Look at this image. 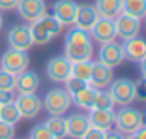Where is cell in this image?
Segmentation results:
<instances>
[{
    "label": "cell",
    "instance_id": "8fae6325",
    "mask_svg": "<svg viewBox=\"0 0 146 139\" xmlns=\"http://www.w3.org/2000/svg\"><path fill=\"white\" fill-rule=\"evenodd\" d=\"M114 28H116V36L120 39H124V41L125 39H131V38L141 34V19L120 13L114 19Z\"/></svg>",
    "mask_w": 146,
    "mask_h": 139
},
{
    "label": "cell",
    "instance_id": "7bdbcfd3",
    "mask_svg": "<svg viewBox=\"0 0 146 139\" xmlns=\"http://www.w3.org/2000/svg\"><path fill=\"white\" fill-rule=\"evenodd\" d=\"M144 19H146V17H144Z\"/></svg>",
    "mask_w": 146,
    "mask_h": 139
},
{
    "label": "cell",
    "instance_id": "ffe728a7",
    "mask_svg": "<svg viewBox=\"0 0 146 139\" xmlns=\"http://www.w3.org/2000/svg\"><path fill=\"white\" fill-rule=\"evenodd\" d=\"M94 8H96L99 17L112 19V21H114L122 13V0H96Z\"/></svg>",
    "mask_w": 146,
    "mask_h": 139
},
{
    "label": "cell",
    "instance_id": "d6a6232c",
    "mask_svg": "<svg viewBox=\"0 0 146 139\" xmlns=\"http://www.w3.org/2000/svg\"><path fill=\"white\" fill-rule=\"evenodd\" d=\"M135 96L139 100L146 102V77H142V75L139 81H135Z\"/></svg>",
    "mask_w": 146,
    "mask_h": 139
},
{
    "label": "cell",
    "instance_id": "5bb4252c",
    "mask_svg": "<svg viewBox=\"0 0 146 139\" xmlns=\"http://www.w3.org/2000/svg\"><path fill=\"white\" fill-rule=\"evenodd\" d=\"M77 2L73 0H56L52 4V15L64 26H73L75 21V13H77Z\"/></svg>",
    "mask_w": 146,
    "mask_h": 139
},
{
    "label": "cell",
    "instance_id": "1f68e13d",
    "mask_svg": "<svg viewBox=\"0 0 146 139\" xmlns=\"http://www.w3.org/2000/svg\"><path fill=\"white\" fill-rule=\"evenodd\" d=\"M0 139H15V124L0 120Z\"/></svg>",
    "mask_w": 146,
    "mask_h": 139
},
{
    "label": "cell",
    "instance_id": "7c38bea8",
    "mask_svg": "<svg viewBox=\"0 0 146 139\" xmlns=\"http://www.w3.org/2000/svg\"><path fill=\"white\" fill-rule=\"evenodd\" d=\"M8 45L19 51H30L34 41L30 36V28L25 25H15L8 30Z\"/></svg>",
    "mask_w": 146,
    "mask_h": 139
},
{
    "label": "cell",
    "instance_id": "9c48e42d",
    "mask_svg": "<svg viewBox=\"0 0 146 139\" xmlns=\"http://www.w3.org/2000/svg\"><path fill=\"white\" fill-rule=\"evenodd\" d=\"M15 105H17L21 118H36L43 109L41 98H38L36 94H19L15 96Z\"/></svg>",
    "mask_w": 146,
    "mask_h": 139
},
{
    "label": "cell",
    "instance_id": "f1b7e54d",
    "mask_svg": "<svg viewBox=\"0 0 146 139\" xmlns=\"http://www.w3.org/2000/svg\"><path fill=\"white\" fill-rule=\"evenodd\" d=\"M15 81H17V75L0 68V90H15Z\"/></svg>",
    "mask_w": 146,
    "mask_h": 139
},
{
    "label": "cell",
    "instance_id": "52a82bcc",
    "mask_svg": "<svg viewBox=\"0 0 146 139\" xmlns=\"http://www.w3.org/2000/svg\"><path fill=\"white\" fill-rule=\"evenodd\" d=\"M45 72L52 83H66V79L71 77V60H68L64 55L52 57L45 66Z\"/></svg>",
    "mask_w": 146,
    "mask_h": 139
},
{
    "label": "cell",
    "instance_id": "83f0119b",
    "mask_svg": "<svg viewBox=\"0 0 146 139\" xmlns=\"http://www.w3.org/2000/svg\"><path fill=\"white\" fill-rule=\"evenodd\" d=\"M39 23H41L45 28L49 30V34L52 36V38H56V36H60V32H62V28H64V25H62L58 19L54 17V15H49V13H45L41 19H38Z\"/></svg>",
    "mask_w": 146,
    "mask_h": 139
},
{
    "label": "cell",
    "instance_id": "4316f807",
    "mask_svg": "<svg viewBox=\"0 0 146 139\" xmlns=\"http://www.w3.org/2000/svg\"><path fill=\"white\" fill-rule=\"evenodd\" d=\"M92 109H114V102H112L109 90H98L96 88L94 102H92Z\"/></svg>",
    "mask_w": 146,
    "mask_h": 139
},
{
    "label": "cell",
    "instance_id": "b9f144b4",
    "mask_svg": "<svg viewBox=\"0 0 146 139\" xmlns=\"http://www.w3.org/2000/svg\"><path fill=\"white\" fill-rule=\"evenodd\" d=\"M142 117H144V124H146V111H144V115H142Z\"/></svg>",
    "mask_w": 146,
    "mask_h": 139
},
{
    "label": "cell",
    "instance_id": "484cf974",
    "mask_svg": "<svg viewBox=\"0 0 146 139\" xmlns=\"http://www.w3.org/2000/svg\"><path fill=\"white\" fill-rule=\"evenodd\" d=\"M0 120L9 122V124H17V122L21 120V113H19L15 102L6 104V105H0Z\"/></svg>",
    "mask_w": 146,
    "mask_h": 139
},
{
    "label": "cell",
    "instance_id": "60d3db41",
    "mask_svg": "<svg viewBox=\"0 0 146 139\" xmlns=\"http://www.w3.org/2000/svg\"><path fill=\"white\" fill-rule=\"evenodd\" d=\"M124 139H135V135H133V134H129V135H125Z\"/></svg>",
    "mask_w": 146,
    "mask_h": 139
},
{
    "label": "cell",
    "instance_id": "277c9868",
    "mask_svg": "<svg viewBox=\"0 0 146 139\" xmlns=\"http://www.w3.org/2000/svg\"><path fill=\"white\" fill-rule=\"evenodd\" d=\"M43 107L49 115H66L71 107V96L66 88H51L43 98Z\"/></svg>",
    "mask_w": 146,
    "mask_h": 139
},
{
    "label": "cell",
    "instance_id": "cb8c5ba5",
    "mask_svg": "<svg viewBox=\"0 0 146 139\" xmlns=\"http://www.w3.org/2000/svg\"><path fill=\"white\" fill-rule=\"evenodd\" d=\"M28 28H30V36H32L34 45H47V43H51V41H52V36L49 34V30L39 21L30 23Z\"/></svg>",
    "mask_w": 146,
    "mask_h": 139
},
{
    "label": "cell",
    "instance_id": "8d00e7d4",
    "mask_svg": "<svg viewBox=\"0 0 146 139\" xmlns=\"http://www.w3.org/2000/svg\"><path fill=\"white\" fill-rule=\"evenodd\" d=\"M124 137H125V135L122 134V132H118V130H112V128H111V130H107V132H105V139H124Z\"/></svg>",
    "mask_w": 146,
    "mask_h": 139
},
{
    "label": "cell",
    "instance_id": "603a6c76",
    "mask_svg": "<svg viewBox=\"0 0 146 139\" xmlns=\"http://www.w3.org/2000/svg\"><path fill=\"white\" fill-rule=\"evenodd\" d=\"M122 13L137 19L146 17V0H122Z\"/></svg>",
    "mask_w": 146,
    "mask_h": 139
},
{
    "label": "cell",
    "instance_id": "d6986e66",
    "mask_svg": "<svg viewBox=\"0 0 146 139\" xmlns=\"http://www.w3.org/2000/svg\"><path fill=\"white\" fill-rule=\"evenodd\" d=\"M66 126H68V137H71V139H82V135L86 134V130L90 128L88 115H81V113L71 115V117L66 118Z\"/></svg>",
    "mask_w": 146,
    "mask_h": 139
},
{
    "label": "cell",
    "instance_id": "30bf717a",
    "mask_svg": "<svg viewBox=\"0 0 146 139\" xmlns=\"http://www.w3.org/2000/svg\"><path fill=\"white\" fill-rule=\"evenodd\" d=\"M114 68H111V66L103 64V62H92V75H90V81H88V85L94 88H98V90H105V88H109V85H111L112 81H114V72H112Z\"/></svg>",
    "mask_w": 146,
    "mask_h": 139
},
{
    "label": "cell",
    "instance_id": "9a60e30c",
    "mask_svg": "<svg viewBox=\"0 0 146 139\" xmlns=\"http://www.w3.org/2000/svg\"><path fill=\"white\" fill-rule=\"evenodd\" d=\"M98 19H99V15H98V11H96V8L92 4H79L73 26H77V28H81V30L88 32Z\"/></svg>",
    "mask_w": 146,
    "mask_h": 139
},
{
    "label": "cell",
    "instance_id": "8992f818",
    "mask_svg": "<svg viewBox=\"0 0 146 139\" xmlns=\"http://www.w3.org/2000/svg\"><path fill=\"white\" fill-rule=\"evenodd\" d=\"M98 60L103 64L111 66V68H118L125 62V53H124V45L118 41H107L101 43L98 51Z\"/></svg>",
    "mask_w": 146,
    "mask_h": 139
},
{
    "label": "cell",
    "instance_id": "74e56055",
    "mask_svg": "<svg viewBox=\"0 0 146 139\" xmlns=\"http://www.w3.org/2000/svg\"><path fill=\"white\" fill-rule=\"evenodd\" d=\"M135 139H146V124H142V126H139L137 130H135Z\"/></svg>",
    "mask_w": 146,
    "mask_h": 139
},
{
    "label": "cell",
    "instance_id": "44dd1931",
    "mask_svg": "<svg viewBox=\"0 0 146 139\" xmlns=\"http://www.w3.org/2000/svg\"><path fill=\"white\" fill-rule=\"evenodd\" d=\"M45 126L49 128V132H51L56 139H66L68 137V126H66L64 115H51V117L45 120Z\"/></svg>",
    "mask_w": 146,
    "mask_h": 139
},
{
    "label": "cell",
    "instance_id": "4fadbf2b",
    "mask_svg": "<svg viewBox=\"0 0 146 139\" xmlns=\"http://www.w3.org/2000/svg\"><path fill=\"white\" fill-rule=\"evenodd\" d=\"M90 38L98 43H107V41H114L116 39V28H114V21L112 19H103L99 17L94 23L90 30H88Z\"/></svg>",
    "mask_w": 146,
    "mask_h": 139
},
{
    "label": "cell",
    "instance_id": "836d02e7",
    "mask_svg": "<svg viewBox=\"0 0 146 139\" xmlns=\"http://www.w3.org/2000/svg\"><path fill=\"white\" fill-rule=\"evenodd\" d=\"M82 139H105V132L99 130V128L90 126L88 130H86V134L82 135Z\"/></svg>",
    "mask_w": 146,
    "mask_h": 139
},
{
    "label": "cell",
    "instance_id": "e575fe53",
    "mask_svg": "<svg viewBox=\"0 0 146 139\" xmlns=\"http://www.w3.org/2000/svg\"><path fill=\"white\" fill-rule=\"evenodd\" d=\"M15 102V90H0V105Z\"/></svg>",
    "mask_w": 146,
    "mask_h": 139
},
{
    "label": "cell",
    "instance_id": "f35d334b",
    "mask_svg": "<svg viewBox=\"0 0 146 139\" xmlns=\"http://www.w3.org/2000/svg\"><path fill=\"white\" fill-rule=\"evenodd\" d=\"M139 64H141V75H142V77H146V57L142 58Z\"/></svg>",
    "mask_w": 146,
    "mask_h": 139
},
{
    "label": "cell",
    "instance_id": "7402d4cb",
    "mask_svg": "<svg viewBox=\"0 0 146 139\" xmlns=\"http://www.w3.org/2000/svg\"><path fill=\"white\" fill-rule=\"evenodd\" d=\"M94 94H96V88L90 87V85H86L84 88L77 90L75 94H71V102L77 105V107L88 109V111H90L92 109V102H94Z\"/></svg>",
    "mask_w": 146,
    "mask_h": 139
},
{
    "label": "cell",
    "instance_id": "f546056e",
    "mask_svg": "<svg viewBox=\"0 0 146 139\" xmlns=\"http://www.w3.org/2000/svg\"><path fill=\"white\" fill-rule=\"evenodd\" d=\"M28 139H56V137L49 132V128L45 126V122H41V124H36L30 130V137Z\"/></svg>",
    "mask_w": 146,
    "mask_h": 139
},
{
    "label": "cell",
    "instance_id": "4dcf8cb0",
    "mask_svg": "<svg viewBox=\"0 0 146 139\" xmlns=\"http://www.w3.org/2000/svg\"><path fill=\"white\" fill-rule=\"evenodd\" d=\"M64 85H66V90L69 92V96H71V94H75L77 90L84 88L86 85H88V81H82V79H77V77H73V75H71V77L66 79Z\"/></svg>",
    "mask_w": 146,
    "mask_h": 139
},
{
    "label": "cell",
    "instance_id": "ba28073f",
    "mask_svg": "<svg viewBox=\"0 0 146 139\" xmlns=\"http://www.w3.org/2000/svg\"><path fill=\"white\" fill-rule=\"evenodd\" d=\"M15 9L23 21L36 23L47 13V4H45V0H19Z\"/></svg>",
    "mask_w": 146,
    "mask_h": 139
},
{
    "label": "cell",
    "instance_id": "2e32d148",
    "mask_svg": "<svg viewBox=\"0 0 146 139\" xmlns=\"http://www.w3.org/2000/svg\"><path fill=\"white\" fill-rule=\"evenodd\" d=\"M41 85V79L36 72H30V70H25L17 75V81H15V90L19 94H36Z\"/></svg>",
    "mask_w": 146,
    "mask_h": 139
},
{
    "label": "cell",
    "instance_id": "5b68a950",
    "mask_svg": "<svg viewBox=\"0 0 146 139\" xmlns=\"http://www.w3.org/2000/svg\"><path fill=\"white\" fill-rule=\"evenodd\" d=\"M30 66V57H28V51H19V49H11L4 51V55L0 57V68L9 72L13 75H19L21 72L28 70Z\"/></svg>",
    "mask_w": 146,
    "mask_h": 139
},
{
    "label": "cell",
    "instance_id": "d590c367",
    "mask_svg": "<svg viewBox=\"0 0 146 139\" xmlns=\"http://www.w3.org/2000/svg\"><path fill=\"white\" fill-rule=\"evenodd\" d=\"M19 4V0H0V11H11Z\"/></svg>",
    "mask_w": 146,
    "mask_h": 139
},
{
    "label": "cell",
    "instance_id": "ab89813d",
    "mask_svg": "<svg viewBox=\"0 0 146 139\" xmlns=\"http://www.w3.org/2000/svg\"><path fill=\"white\" fill-rule=\"evenodd\" d=\"M2 25H4V17H2V11H0V30H2Z\"/></svg>",
    "mask_w": 146,
    "mask_h": 139
},
{
    "label": "cell",
    "instance_id": "7a4b0ae2",
    "mask_svg": "<svg viewBox=\"0 0 146 139\" xmlns=\"http://www.w3.org/2000/svg\"><path fill=\"white\" fill-rule=\"evenodd\" d=\"M142 124H144L142 111H139L133 105H120V109L114 111V126L124 135L135 134V130Z\"/></svg>",
    "mask_w": 146,
    "mask_h": 139
},
{
    "label": "cell",
    "instance_id": "d4e9b609",
    "mask_svg": "<svg viewBox=\"0 0 146 139\" xmlns=\"http://www.w3.org/2000/svg\"><path fill=\"white\" fill-rule=\"evenodd\" d=\"M71 75L82 81H90L92 75V60H77L71 62Z\"/></svg>",
    "mask_w": 146,
    "mask_h": 139
},
{
    "label": "cell",
    "instance_id": "6da1fadb",
    "mask_svg": "<svg viewBox=\"0 0 146 139\" xmlns=\"http://www.w3.org/2000/svg\"><path fill=\"white\" fill-rule=\"evenodd\" d=\"M64 57L71 62L77 60H92L94 57V43L86 30L77 26L69 28L64 39Z\"/></svg>",
    "mask_w": 146,
    "mask_h": 139
},
{
    "label": "cell",
    "instance_id": "ac0fdd59",
    "mask_svg": "<svg viewBox=\"0 0 146 139\" xmlns=\"http://www.w3.org/2000/svg\"><path fill=\"white\" fill-rule=\"evenodd\" d=\"M124 53H125V60L131 62H141L146 57V39L141 36H135L131 39H125L124 43Z\"/></svg>",
    "mask_w": 146,
    "mask_h": 139
},
{
    "label": "cell",
    "instance_id": "e0dca14e",
    "mask_svg": "<svg viewBox=\"0 0 146 139\" xmlns=\"http://www.w3.org/2000/svg\"><path fill=\"white\" fill-rule=\"evenodd\" d=\"M88 122H90V126L99 128L103 132L111 130L114 126V109H90Z\"/></svg>",
    "mask_w": 146,
    "mask_h": 139
},
{
    "label": "cell",
    "instance_id": "3957f363",
    "mask_svg": "<svg viewBox=\"0 0 146 139\" xmlns=\"http://www.w3.org/2000/svg\"><path fill=\"white\" fill-rule=\"evenodd\" d=\"M109 94H111L114 105H131L137 96H135V81L127 77H120L109 85Z\"/></svg>",
    "mask_w": 146,
    "mask_h": 139
}]
</instances>
